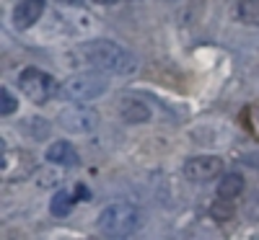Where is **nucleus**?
<instances>
[{"label": "nucleus", "instance_id": "12", "mask_svg": "<svg viewBox=\"0 0 259 240\" xmlns=\"http://www.w3.org/2000/svg\"><path fill=\"white\" fill-rule=\"evenodd\" d=\"M73 204H75V196L68 189H60V191H55L52 202H50V214L62 220V217H68L73 212Z\"/></svg>", "mask_w": 259, "mask_h": 240}, {"label": "nucleus", "instance_id": "17", "mask_svg": "<svg viewBox=\"0 0 259 240\" xmlns=\"http://www.w3.org/2000/svg\"><path fill=\"white\" fill-rule=\"evenodd\" d=\"M91 3H94V6H117L119 0H91Z\"/></svg>", "mask_w": 259, "mask_h": 240}, {"label": "nucleus", "instance_id": "14", "mask_svg": "<svg viewBox=\"0 0 259 240\" xmlns=\"http://www.w3.org/2000/svg\"><path fill=\"white\" fill-rule=\"evenodd\" d=\"M18 108V101H16V96L11 93V88H0V116H11L13 111Z\"/></svg>", "mask_w": 259, "mask_h": 240}, {"label": "nucleus", "instance_id": "9", "mask_svg": "<svg viewBox=\"0 0 259 240\" xmlns=\"http://www.w3.org/2000/svg\"><path fill=\"white\" fill-rule=\"evenodd\" d=\"M45 160L47 165L52 168H62V170H68V168H78L80 165V155H78V150L73 147V142L68 140H57V142H50L47 150H45Z\"/></svg>", "mask_w": 259, "mask_h": 240}, {"label": "nucleus", "instance_id": "1", "mask_svg": "<svg viewBox=\"0 0 259 240\" xmlns=\"http://www.w3.org/2000/svg\"><path fill=\"white\" fill-rule=\"evenodd\" d=\"M70 65L78 70H99L106 75H135L140 62L135 52L114 39H89L75 44L70 52Z\"/></svg>", "mask_w": 259, "mask_h": 240}, {"label": "nucleus", "instance_id": "4", "mask_svg": "<svg viewBox=\"0 0 259 240\" xmlns=\"http://www.w3.org/2000/svg\"><path fill=\"white\" fill-rule=\"evenodd\" d=\"M18 91L34 106H45V103H50L55 98V93H60V85L47 70L24 68L18 73Z\"/></svg>", "mask_w": 259, "mask_h": 240}, {"label": "nucleus", "instance_id": "15", "mask_svg": "<svg viewBox=\"0 0 259 240\" xmlns=\"http://www.w3.org/2000/svg\"><path fill=\"white\" fill-rule=\"evenodd\" d=\"M24 127H31L34 132H31V140H41V137H50V124L47 119H39V116H31L24 122Z\"/></svg>", "mask_w": 259, "mask_h": 240}, {"label": "nucleus", "instance_id": "8", "mask_svg": "<svg viewBox=\"0 0 259 240\" xmlns=\"http://www.w3.org/2000/svg\"><path fill=\"white\" fill-rule=\"evenodd\" d=\"M117 114L124 124L138 127V124H148L153 119V106L145 98H138V96H122L119 103H117Z\"/></svg>", "mask_w": 259, "mask_h": 240}, {"label": "nucleus", "instance_id": "7", "mask_svg": "<svg viewBox=\"0 0 259 240\" xmlns=\"http://www.w3.org/2000/svg\"><path fill=\"white\" fill-rule=\"evenodd\" d=\"M47 11V0H18L11 11V24L16 31H26L36 26Z\"/></svg>", "mask_w": 259, "mask_h": 240}, {"label": "nucleus", "instance_id": "19", "mask_svg": "<svg viewBox=\"0 0 259 240\" xmlns=\"http://www.w3.org/2000/svg\"><path fill=\"white\" fill-rule=\"evenodd\" d=\"M168 3H177V0H168Z\"/></svg>", "mask_w": 259, "mask_h": 240}, {"label": "nucleus", "instance_id": "3", "mask_svg": "<svg viewBox=\"0 0 259 240\" xmlns=\"http://www.w3.org/2000/svg\"><path fill=\"white\" fill-rule=\"evenodd\" d=\"M106 91H109V80H106V73H99V70H78L60 85V96L78 103L101 98Z\"/></svg>", "mask_w": 259, "mask_h": 240}, {"label": "nucleus", "instance_id": "6", "mask_svg": "<svg viewBox=\"0 0 259 240\" xmlns=\"http://www.w3.org/2000/svg\"><path fill=\"white\" fill-rule=\"evenodd\" d=\"M182 173L192 184H210L223 176V158L221 155H194L184 160Z\"/></svg>", "mask_w": 259, "mask_h": 240}, {"label": "nucleus", "instance_id": "5", "mask_svg": "<svg viewBox=\"0 0 259 240\" xmlns=\"http://www.w3.org/2000/svg\"><path fill=\"white\" fill-rule=\"evenodd\" d=\"M57 127L68 135H91L99 127V111L91 108L89 103L70 101L57 111Z\"/></svg>", "mask_w": 259, "mask_h": 240}, {"label": "nucleus", "instance_id": "10", "mask_svg": "<svg viewBox=\"0 0 259 240\" xmlns=\"http://www.w3.org/2000/svg\"><path fill=\"white\" fill-rule=\"evenodd\" d=\"M246 189V178L241 176L239 170H228L218 178V186H215V194L221 196V199H228V202H236L239 196L244 194Z\"/></svg>", "mask_w": 259, "mask_h": 240}, {"label": "nucleus", "instance_id": "11", "mask_svg": "<svg viewBox=\"0 0 259 240\" xmlns=\"http://www.w3.org/2000/svg\"><path fill=\"white\" fill-rule=\"evenodd\" d=\"M233 18L244 26H259V0H239L233 6Z\"/></svg>", "mask_w": 259, "mask_h": 240}, {"label": "nucleus", "instance_id": "18", "mask_svg": "<svg viewBox=\"0 0 259 240\" xmlns=\"http://www.w3.org/2000/svg\"><path fill=\"white\" fill-rule=\"evenodd\" d=\"M75 196H89V189H85V186L80 184V186H78V191H75Z\"/></svg>", "mask_w": 259, "mask_h": 240}, {"label": "nucleus", "instance_id": "13", "mask_svg": "<svg viewBox=\"0 0 259 240\" xmlns=\"http://www.w3.org/2000/svg\"><path fill=\"white\" fill-rule=\"evenodd\" d=\"M210 217L212 220H218V222H226V220H231L233 217V202H228V199H215L212 202V207H210Z\"/></svg>", "mask_w": 259, "mask_h": 240}, {"label": "nucleus", "instance_id": "2", "mask_svg": "<svg viewBox=\"0 0 259 240\" xmlns=\"http://www.w3.org/2000/svg\"><path fill=\"white\" fill-rule=\"evenodd\" d=\"M143 227V209L133 202H112L96 217V230L106 237H130Z\"/></svg>", "mask_w": 259, "mask_h": 240}, {"label": "nucleus", "instance_id": "16", "mask_svg": "<svg viewBox=\"0 0 259 240\" xmlns=\"http://www.w3.org/2000/svg\"><path fill=\"white\" fill-rule=\"evenodd\" d=\"M60 6H68V8H75V6H80L83 0H57Z\"/></svg>", "mask_w": 259, "mask_h": 240}]
</instances>
